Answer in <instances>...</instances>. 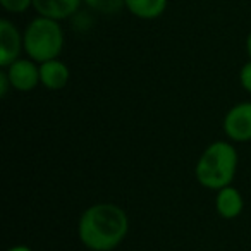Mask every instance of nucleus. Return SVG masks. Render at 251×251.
Returning a JSON list of instances; mask_svg holds the SVG:
<instances>
[{
  "mask_svg": "<svg viewBox=\"0 0 251 251\" xmlns=\"http://www.w3.org/2000/svg\"><path fill=\"white\" fill-rule=\"evenodd\" d=\"M84 4L100 14H117L126 7L124 0H83Z\"/></svg>",
  "mask_w": 251,
  "mask_h": 251,
  "instance_id": "obj_11",
  "label": "nucleus"
},
{
  "mask_svg": "<svg viewBox=\"0 0 251 251\" xmlns=\"http://www.w3.org/2000/svg\"><path fill=\"white\" fill-rule=\"evenodd\" d=\"M244 208V200L243 195L232 186H226V188L219 189L215 196V210L222 219L232 220L243 213Z\"/></svg>",
  "mask_w": 251,
  "mask_h": 251,
  "instance_id": "obj_9",
  "label": "nucleus"
},
{
  "mask_svg": "<svg viewBox=\"0 0 251 251\" xmlns=\"http://www.w3.org/2000/svg\"><path fill=\"white\" fill-rule=\"evenodd\" d=\"M25 50V38L9 19H0V66L9 67Z\"/></svg>",
  "mask_w": 251,
  "mask_h": 251,
  "instance_id": "obj_6",
  "label": "nucleus"
},
{
  "mask_svg": "<svg viewBox=\"0 0 251 251\" xmlns=\"http://www.w3.org/2000/svg\"><path fill=\"white\" fill-rule=\"evenodd\" d=\"M9 88H12V84H11V81H9V76L4 69L0 73V97H7Z\"/></svg>",
  "mask_w": 251,
  "mask_h": 251,
  "instance_id": "obj_14",
  "label": "nucleus"
},
{
  "mask_svg": "<svg viewBox=\"0 0 251 251\" xmlns=\"http://www.w3.org/2000/svg\"><path fill=\"white\" fill-rule=\"evenodd\" d=\"M81 2L83 0H33V9L38 16L62 21L79 11Z\"/></svg>",
  "mask_w": 251,
  "mask_h": 251,
  "instance_id": "obj_8",
  "label": "nucleus"
},
{
  "mask_svg": "<svg viewBox=\"0 0 251 251\" xmlns=\"http://www.w3.org/2000/svg\"><path fill=\"white\" fill-rule=\"evenodd\" d=\"M71 79V71L62 60L53 59L40 64V81L50 91H59L67 86Z\"/></svg>",
  "mask_w": 251,
  "mask_h": 251,
  "instance_id": "obj_7",
  "label": "nucleus"
},
{
  "mask_svg": "<svg viewBox=\"0 0 251 251\" xmlns=\"http://www.w3.org/2000/svg\"><path fill=\"white\" fill-rule=\"evenodd\" d=\"M25 52L29 59L42 64L47 60L59 59L64 49V31L59 21L38 16L28 25L23 33Z\"/></svg>",
  "mask_w": 251,
  "mask_h": 251,
  "instance_id": "obj_3",
  "label": "nucleus"
},
{
  "mask_svg": "<svg viewBox=\"0 0 251 251\" xmlns=\"http://www.w3.org/2000/svg\"><path fill=\"white\" fill-rule=\"evenodd\" d=\"M12 84V90L21 91H33L38 86L40 81V64L33 59H18L9 67H4Z\"/></svg>",
  "mask_w": 251,
  "mask_h": 251,
  "instance_id": "obj_5",
  "label": "nucleus"
},
{
  "mask_svg": "<svg viewBox=\"0 0 251 251\" xmlns=\"http://www.w3.org/2000/svg\"><path fill=\"white\" fill-rule=\"evenodd\" d=\"M0 5L12 14H23L33 7V0H0Z\"/></svg>",
  "mask_w": 251,
  "mask_h": 251,
  "instance_id": "obj_12",
  "label": "nucleus"
},
{
  "mask_svg": "<svg viewBox=\"0 0 251 251\" xmlns=\"http://www.w3.org/2000/svg\"><path fill=\"white\" fill-rule=\"evenodd\" d=\"M7 251H33V250H31V248H28V246H25V244H18V246L9 248Z\"/></svg>",
  "mask_w": 251,
  "mask_h": 251,
  "instance_id": "obj_15",
  "label": "nucleus"
},
{
  "mask_svg": "<svg viewBox=\"0 0 251 251\" xmlns=\"http://www.w3.org/2000/svg\"><path fill=\"white\" fill-rule=\"evenodd\" d=\"M246 52H248V55H250V59H251V33L248 35V40H246Z\"/></svg>",
  "mask_w": 251,
  "mask_h": 251,
  "instance_id": "obj_16",
  "label": "nucleus"
},
{
  "mask_svg": "<svg viewBox=\"0 0 251 251\" xmlns=\"http://www.w3.org/2000/svg\"><path fill=\"white\" fill-rule=\"evenodd\" d=\"M239 83L244 91L251 93V60H248L239 71Z\"/></svg>",
  "mask_w": 251,
  "mask_h": 251,
  "instance_id": "obj_13",
  "label": "nucleus"
},
{
  "mask_svg": "<svg viewBox=\"0 0 251 251\" xmlns=\"http://www.w3.org/2000/svg\"><path fill=\"white\" fill-rule=\"evenodd\" d=\"M224 133L230 141L236 143H246L251 141V103L234 105L224 117Z\"/></svg>",
  "mask_w": 251,
  "mask_h": 251,
  "instance_id": "obj_4",
  "label": "nucleus"
},
{
  "mask_svg": "<svg viewBox=\"0 0 251 251\" xmlns=\"http://www.w3.org/2000/svg\"><path fill=\"white\" fill-rule=\"evenodd\" d=\"M237 150L232 143L227 141H213L200 155L195 167L196 181L206 189L219 191L230 186L237 171Z\"/></svg>",
  "mask_w": 251,
  "mask_h": 251,
  "instance_id": "obj_2",
  "label": "nucleus"
},
{
  "mask_svg": "<svg viewBox=\"0 0 251 251\" xmlns=\"http://www.w3.org/2000/svg\"><path fill=\"white\" fill-rule=\"evenodd\" d=\"M126 9L140 19H157L167 9L169 0H124Z\"/></svg>",
  "mask_w": 251,
  "mask_h": 251,
  "instance_id": "obj_10",
  "label": "nucleus"
},
{
  "mask_svg": "<svg viewBox=\"0 0 251 251\" xmlns=\"http://www.w3.org/2000/svg\"><path fill=\"white\" fill-rule=\"evenodd\" d=\"M129 232V217L119 205L97 203L81 213L77 222L79 241L93 251H112Z\"/></svg>",
  "mask_w": 251,
  "mask_h": 251,
  "instance_id": "obj_1",
  "label": "nucleus"
},
{
  "mask_svg": "<svg viewBox=\"0 0 251 251\" xmlns=\"http://www.w3.org/2000/svg\"><path fill=\"white\" fill-rule=\"evenodd\" d=\"M88 251H93V250H88Z\"/></svg>",
  "mask_w": 251,
  "mask_h": 251,
  "instance_id": "obj_17",
  "label": "nucleus"
}]
</instances>
